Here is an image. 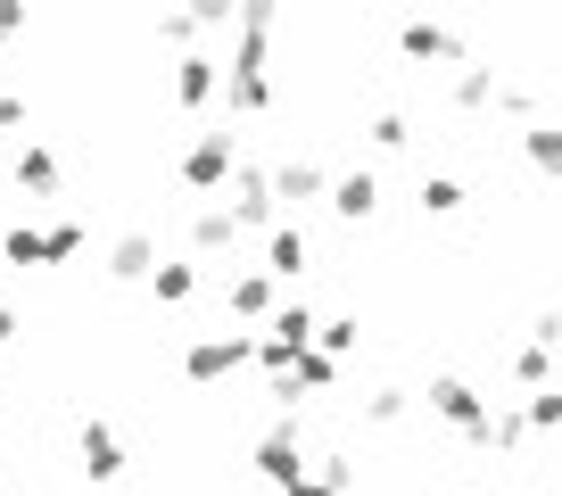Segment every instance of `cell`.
I'll return each instance as SVG.
<instances>
[{
  "instance_id": "6da1fadb",
  "label": "cell",
  "mask_w": 562,
  "mask_h": 496,
  "mask_svg": "<svg viewBox=\"0 0 562 496\" xmlns=\"http://www.w3.org/2000/svg\"><path fill=\"white\" fill-rule=\"evenodd\" d=\"M224 166H232V133H207V142H199L191 158H182V174H191V182H215Z\"/></svg>"
},
{
  "instance_id": "7a4b0ae2",
  "label": "cell",
  "mask_w": 562,
  "mask_h": 496,
  "mask_svg": "<svg viewBox=\"0 0 562 496\" xmlns=\"http://www.w3.org/2000/svg\"><path fill=\"white\" fill-rule=\"evenodd\" d=\"M248 356V339H207V348H191V372L199 381H215V372H232Z\"/></svg>"
},
{
  "instance_id": "3957f363",
  "label": "cell",
  "mask_w": 562,
  "mask_h": 496,
  "mask_svg": "<svg viewBox=\"0 0 562 496\" xmlns=\"http://www.w3.org/2000/svg\"><path fill=\"white\" fill-rule=\"evenodd\" d=\"M315 191H323V166H306V158H290L273 174V199H315Z\"/></svg>"
},
{
  "instance_id": "277c9868",
  "label": "cell",
  "mask_w": 562,
  "mask_h": 496,
  "mask_svg": "<svg viewBox=\"0 0 562 496\" xmlns=\"http://www.w3.org/2000/svg\"><path fill=\"white\" fill-rule=\"evenodd\" d=\"M83 463H91V480H116L124 463H116V439H108L100 422H83Z\"/></svg>"
},
{
  "instance_id": "5b68a950",
  "label": "cell",
  "mask_w": 562,
  "mask_h": 496,
  "mask_svg": "<svg viewBox=\"0 0 562 496\" xmlns=\"http://www.w3.org/2000/svg\"><path fill=\"white\" fill-rule=\"evenodd\" d=\"M265 257H273V273H306V232H290V224H281L273 240H265Z\"/></svg>"
},
{
  "instance_id": "8992f818",
  "label": "cell",
  "mask_w": 562,
  "mask_h": 496,
  "mask_svg": "<svg viewBox=\"0 0 562 496\" xmlns=\"http://www.w3.org/2000/svg\"><path fill=\"white\" fill-rule=\"evenodd\" d=\"M175 91H182V100H207V91H215V58H182Z\"/></svg>"
},
{
  "instance_id": "52a82bcc",
  "label": "cell",
  "mask_w": 562,
  "mask_h": 496,
  "mask_svg": "<svg viewBox=\"0 0 562 496\" xmlns=\"http://www.w3.org/2000/svg\"><path fill=\"white\" fill-rule=\"evenodd\" d=\"M331 207H339V215H372V174H348V182L331 191Z\"/></svg>"
},
{
  "instance_id": "ba28073f",
  "label": "cell",
  "mask_w": 562,
  "mask_h": 496,
  "mask_svg": "<svg viewBox=\"0 0 562 496\" xmlns=\"http://www.w3.org/2000/svg\"><path fill=\"white\" fill-rule=\"evenodd\" d=\"M18 182H25V191H50V182H58L50 149H25V158H18Z\"/></svg>"
},
{
  "instance_id": "9c48e42d",
  "label": "cell",
  "mask_w": 562,
  "mask_h": 496,
  "mask_svg": "<svg viewBox=\"0 0 562 496\" xmlns=\"http://www.w3.org/2000/svg\"><path fill=\"white\" fill-rule=\"evenodd\" d=\"M140 266H149V240H140V232H133V240H116V266H108V273H124V282H133Z\"/></svg>"
},
{
  "instance_id": "30bf717a",
  "label": "cell",
  "mask_w": 562,
  "mask_h": 496,
  "mask_svg": "<svg viewBox=\"0 0 562 496\" xmlns=\"http://www.w3.org/2000/svg\"><path fill=\"white\" fill-rule=\"evenodd\" d=\"M191 282H199L191 266H158V298H191Z\"/></svg>"
},
{
  "instance_id": "8fae6325",
  "label": "cell",
  "mask_w": 562,
  "mask_h": 496,
  "mask_svg": "<svg viewBox=\"0 0 562 496\" xmlns=\"http://www.w3.org/2000/svg\"><path fill=\"white\" fill-rule=\"evenodd\" d=\"M232 306H240V315H257V306H265V282H257V273H240V282H232Z\"/></svg>"
},
{
  "instance_id": "7c38bea8",
  "label": "cell",
  "mask_w": 562,
  "mask_h": 496,
  "mask_svg": "<svg viewBox=\"0 0 562 496\" xmlns=\"http://www.w3.org/2000/svg\"><path fill=\"white\" fill-rule=\"evenodd\" d=\"M9 339H18V315H9V306H0V348H9Z\"/></svg>"
}]
</instances>
